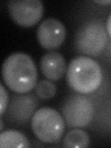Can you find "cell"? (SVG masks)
Masks as SVG:
<instances>
[{
  "instance_id": "obj_1",
  "label": "cell",
  "mask_w": 111,
  "mask_h": 148,
  "mask_svg": "<svg viewBox=\"0 0 111 148\" xmlns=\"http://www.w3.org/2000/svg\"><path fill=\"white\" fill-rule=\"evenodd\" d=\"M2 78L5 84L17 94H28L37 84L36 65L29 55L16 52L5 59L2 65Z\"/></svg>"
},
{
  "instance_id": "obj_2",
  "label": "cell",
  "mask_w": 111,
  "mask_h": 148,
  "mask_svg": "<svg viewBox=\"0 0 111 148\" xmlns=\"http://www.w3.org/2000/svg\"><path fill=\"white\" fill-rule=\"evenodd\" d=\"M66 78L72 90L78 94L88 95L100 87L103 71L96 60L87 56H78L69 63Z\"/></svg>"
},
{
  "instance_id": "obj_3",
  "label": "cell",
  "mask_w": 111,
  "mask_h": 148,
  "mask_svg": "<svg viewBox=\"0 0 111 148\" xmlns=\"http://www.w3.org/2000/svg\"><path fill=\"white\" fill-rule=\"evenodd\" d=\"M31 126L39 141L45 143H56L63 136L66 122L58 110L45 106L35 111L31 120Z\"/></svg>"
},
{
  "instance_id": "obj_4",
  "label": "cell",
  "mask_w": 111,
  "mask_h": 148,
  "mask_svg": "<svg viewBox=\"0 0 111 148\" xmlns=\"http://www.w3.org/2000/svg\"><path fill=\"white\" fill-rule=\"evenodd\" d=\"M108 32L100 20L89 21L79 28L75 36V47L87 57H97L108 43Z\"/></svg>"
},
{
  "instance_id": "obj_5",
  "label": "cell",
  "mask_w": 111,
  "mask_h": 148,
  "mask_svg": "<svg viewBox=\"0 0 111 148\" xmlns=\"http://www.w3.org/2000/svg\"><path fill=\"white\" fill-rule=\"evenodd\" d=\"M62 116L69 128H85L95 116V106L92 101L82 94L71 95L64 100Z\"/></svg>"
},
{
  "instance_id": "obj_6",
  "label": "cell",
  "mask_w": 111,
  "mask_h": 148,
  "mask_svg": "<svg viewBox=\"0 0 111 148\" xmlns=\"http://www.w3.org/2000/svg\"><path fill=\"white\" fill-rule=\"evenodd\" d=\"M8 14L21 27L34 26L44 15V4L40 0H12L8 3Z\"/></svg>"
},
{
  "instance_id": "obj_7",
  "label": "cell",
  "mask_w": 111,
  "mask_h": 148,
  "mask_svg": "<svg viewBox=\"0 0 111 148\" xmlns=\"http://www.w3.org/2000/svg\"><path fill=\"white\" fill-rule=\"evenodd\" d=\"M36 35L39 45L44 49L55 51L64 43L67 35L66 27L58 18H48L40 23Z\"/></svg>"
},
{
  "instance_id": "obj_8",
  "label": "cell",
  "mask_w": 111,
  "mask_h": 148,
  "mask_svg": "<svg viewBox=\"0 0 111 148\" xmlns=\"http://www.w3.org/2000/svg\"><path fill=\"white\" fill-rule=\"evenodd\" d=\"M38 101L34 95L28 92L14 95L7 108L9 121L16 125L28 122L36 111Z\"/></svg>"
},
{
  "instance_id": "obj_9",
  "label": "cell",
  "mask_w": 111,
  "mask_h": 148,
  "mask_svg": "<svg viewBox=\"0 0 111 148\" xmlns=\"http://www.w3.org/2000/svg\"><path fill=\"white\" fill-rule=\"evenodd\" d=\"M40 68L43 75L52 82L60 80L67 73V63L63 56L56 51H49L41 58Z\"/></svg>"
},
{
  "instance_id": "obj_10",
  "label": "cell",
  "mask_w": 111,
  "mask_h": 148,
  "mask_svg": "<svg viewBox=\"0 0 111 148\" xmlns=\"http://www.w3.org/2000/svg\"><path fill=\"white\" fill-rule=\"evenodd\" d=\"M30 143L26 135L17 130H7L0 133V147L1 148H26Z\"/></svg>"
},
{
  "instance_id": "obj_11",
  "label": "cell",
  "mask_w": 111,
  "mask_h": 148,
  "mask_svg": "<svg viewBox=\"0 0 111 148\" xmlns=\"http://www.w3.org/2000/svg\"><path fill=\"white\" fill-rule=\"evenodd\" d=\"M90 145V136L82 128H74L69 131L63 139V147L86 148Z\"/></svg>"
},
{
  "instance_id": "obj_12",
  "label": "cell",
  "mask_w": 111,
  "mask_h": 148,
  "mask_svg": "<svg viewBox=\"0 0 111 148\" xmlns=\"http://www.w3.org/2000/svg\"><path fill=\"white\" fill-rule=\"evenodd\" d=\"M34 89L37 97L42 100L51 99L57 94V85L50 80H42L38 82Z\"/></svg>"
},
{
  "instance_id": "obj_13",
  "label": "cell",
  "mask_w": 111,
  "mask_h": 148,
  "mask_svg": "<svg viewBox=\"0 0 111 148\" xmlns=\"http://www.w3.org/2000/svg\"><path fill=\"white\" fill-rule=\"evenodd\" d=\"M0 92H1V104H0L1 109H0V115H1V117H2L4 113L7 111L8 106L9 104V95L3 83L0 84Z\"/></svg>"
},
{
  "instance_id": "obj_14",
  "label": "cell",
  "mask_w": 111,
  "mask_h": 148,
  "mask_svg": "<svg viewBox=\"0 0 111 148\" xmlns=\"http://www.w3.org/2000/svg\"><path fill=\"white\" fill-rule=\"evenodd\" d=\"M106 32H108V34L111 37V13L109 14L108 20H106Z\"/></svg>"
},
{
  "instance_id": "obj_15",
  "label": "cell",
  "mask_w": 111,
  "mask_h": 148,
  "mask_svg": "<svg viewBox=\"0 0 111 148\" xmlns=\"http://www.w3.org/2000/svg\"><path fill=\"white\" fill-rule=\"evenodd\" d=\"M95 2L96 4H99V5H104V6H106V5H111V0H104V1H98V0H95Z\"/></svg>"
},
{
  "instance_id": "obj_16",
  "label": "cell",
  "mask_w": 111,
  "mask_h": 148,
  "mask_svg": "<svg viewBox=\"0 0 111 148\" xmlns=\"http://www.w3.org/2000/svg\"><path fill=\"white\" fill-rule=\"evenodd\" d=\"M3 128H4V123H3V119H1V125H0V130L3 131Z\"/></svg>"
}]
</instances>
